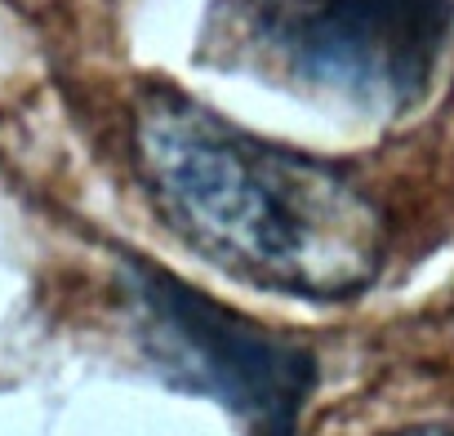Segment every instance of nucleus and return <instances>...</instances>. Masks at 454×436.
I'll list each match as a JSON object with an SVG mask.
<instances>
[{"instance_id":"nucleus-1","label":"nucleus","mask_w":454,"mask_h":436,"mask_svg":"<svg viewBox=\"0 0 454 436\" xmlns=\"http://www.w3.org/2000/svg\"><path fill=\"white\" fill-rule=\"evenodd\" d=\"M134 160L169 228L237 281L334 303L383 268V214L343 169L263 143L183 94L138 107Z\"/></svg>"},{"instance_id":"nucleus-2","label":"nucleus","mask_w":454,"mask_h":436,"mask_svg":"<svg viewBox=\"0 0 454 436\" xmlns=\"http://www.w3.org/2000/svg\"><path fill=\"white\" fill-rule=\"evenodd\" d=\"M454 27V0H223L209 41L286 85L361 107L414 103Z\"/></svg>"},{"instance_id":"nucleus-3","label":"nucleus","mask_w":454,"mask_h":436,"mask_svg":"<svg viewBox=\"0 0 454 436\" xmlns=\"http://www.w3.org/2000/svg\"><path fill=\"white\" fill-rule=\"evenodd\" d=\"M125 290L147 356L174 383L223 401L254 427V436H294L317 387V361L308 347L147 263H129Z\"/></svg>"},{"instance_id":"nucleus-4","label":"nucleus","mask_w":454,"mask_h":436,"mask_svg":"<svg viewBox=\"0 0 454 436\" xmlns=\"http://www.w3.org/2000/svg\"><path fill=\"white\" fill-rule=\"evenodd\" d=\"M387 436H454V423H419V427H401Z\"/></svg>"}]
</instances>
